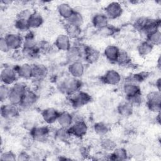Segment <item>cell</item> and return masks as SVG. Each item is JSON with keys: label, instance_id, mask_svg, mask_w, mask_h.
I'll list each match as a JSON object with an SVG mask.
<instances>
[{"label": "cell", "instance_id": "cell-1", "mask_svg": "<svg viewBox=\"0 0 161 161\" xmlns=\"http://www.w3.org/2000/svg\"><path fill=\"white\" fill-rule=\"evenodd\" d=\"M82 85V82L79 79L70 76V77L66 78L60 81L58 84V89L60 92L69 96L80 91Z\"/></svg>", "mask_w": 161, "mask_h": 161}, {"label": "cell", "instance_id": "cell-2", "mask_svg": "<svg viewBox=\"0 0 161 161\" xmlns=\"http://www.w3.org/2000/svg\"><path fill=\"white\" fill-rule=\"evenodd\" d=\"M28 87L23 81H17L10 86L8 101L13 104L19 106L22 97Z\"/></svg>", "mask_w": 161, "mask_h": 161}, {"label": "cell", "instance_id": "cell-3", "mask_svg": "<svg viewBox=\"0 0 161 161\" xmlns=\"http://www.w3.org/2000/svg\"><path fill=\"white\" fill-rule=\"evenodd\" d=\"M68 97L70 104L75 109L80 108L88 104L92 101L91 96L87 92L81 90Z\"/></svg>", "mask_w": 161, "mask_h": 161}, {"label": "cell", "instance_id": "cell-4", "mask_svg": "<svg viewBox=\"0 0 161 161\" xmlns=\"http://www.w3.org/2000/svg\"><path fill=\"white\" fill-rule=\"evenodd\" d=\"M146 105L152 113H160L161 110V93L160 91H152L146 96Z\"/></svg>", "mask_w": 161, "mask_h": 161}, {"label": "cell", "instance_id": "cell-5", "mask_svg": "<svg viewBox=\"0 0 161 161\" xmlns=\"http://www.w3.org/2000/svg\"><path fill=\"white\" fill-rule=\"evenodd\" d=\"M50 135L49 125L34 126L30 130V136L35 142H45Z\"/></svg>", "mask_w": 161, "mask_h": 161}, {"label": "cell", "instance_id": "cell-6", "mask_svg": "<svg viewBox=\"0 0 161 161\" xmlns=\"http://www.w3.org/2000/svg\"><path fill=\"white\" fill-rule=\"evenodd\" d=\"M68 130L71 137L73 136L78 139H81L86 135L88 131V126L83 119H77L73 122Z\"/></svg>", "mask_w": 161, "mask_h": 161}, {"label": "cell", "instance_id": "cell-7", "mask_svg": "<svg viewBox=\"0 0 161 161\" xmlns=\"http://www.w3.org/2000/svg\"><path fill=\"white\" fill-rule=\"evenodd\" d=\"M38 99V96L35 91L28 87L19 105L20 109H29L35 105Z\"/></svg>", "mask_w": 161, "mask_h": 161}, {"label": "cell", "instance_id": "cell-8", "mask_svg": "<svg viewBox=\"0 0 161 161\" xmlns=\"http://www.w3.org/2000/svg\"><path fill=\"white\" fill-rule=\"evenodd\" d=\"M19 106L10 103H4L1 107V116L5 120H11L17 118L19 114Z\"/></svg>", "mask_w": 161, "mask_h": 161}, {"label": "cell", "instance_id": "cell-9", "mask_svg": "<svg viewBox=\"0 0 161 161\" xmlns=\"http://www.w3.org/2000/svg\"><path fill=\"white\" fill-rule=\"evenodd\" d=\"M0 78L2 84L11 86L18 81V77L14 67L6 66L1 71Z\"/></svg>", "mask_w": 161, "mask_h": 161}, {"label": "cell", "instance_id": "cell-10", "mask_svg": "<svg viewBox=\"0 0 161 161\" xmlns=\"http://www.w3.org/2000/svg\"><path fill=\"white\" fill-rule=\"evenodd\" d=\"M123 13L122 4L118 1H113L108 3L104 8V14L109 19H115L119 18Z\"/></svg>", "mask_w": 161, "mask_h": 161}, {"label": "cell", "instance_id": "cell-11", "mask_svg": "<svg viewBox=\"0 0 161 161\" xmlns=\"http://www.w3.org/2000/svg\"><path fill=\"white\" fill-rule=\"evenodd\" d=\"M11 50H21L23 45V36L19 33H8L4 36Z\"/></svg>", "mask_w": 161, "mask_h": 161}, {"label": "cell", "instance_id": "cell-12", "mask_svg": "<svg viewBox=\"0 0 161 161\" xmlns=\"http://www.w3.org/2000/svg\"><path fill=\"white\" fill-rule=\"evenodd\" d=\"M101 79L102 82L106 85L116 86L121 82V76L117 70L110 69L105 72Z\"/></svg>", "mask_w": 161, "mask_h": 161}, {"label": "cell", "instance_id": "cell-13", "mask_svg": "<svg viewBox=\"0 0 161 161\" xmlns=\"http://www.w3.org/2000/svg\"><path fill=\"white\" fill-rule=\"evenodd\" d=\"M100 57V52L96 48L91 46L83 47L82 59L88 64H94L98 61Z\"/></svg>", "mask_w": 161, "mask_h": 161}, {"label": "cell", "instance_id": "cell-14", "mask_svg": "<svg viewBox=\"0 0 161 161\" xmlns=\"http://www.w3.org/2000/svg\"><path fill=\"white\" fill-rule=\"evenodd\" d=\"M60 111L54 108H47L41 112V116L46 125H51L57 121Z\"/></svg>", "mask_w": 161, "mask_h": 161}, {"label": "cell", "instance_id": "cell-15", "mask_svg": "<svg viewBox=\"0 0 161 161\" xmlns=\"http://www.w3.org/2000/svg\"><path fill=\"white\" fill-rule=\"evenodd\" d=\"M18 78L29 80L33 79V64L24 63L14 67Z\"/></svg>", "mask_w": 161, "mask_h": 161}, {"label": "cell", "instance_id": "cell-16", "mask_svg": "<svg viewBox=\"0 0 161 161\" xmlns=\"http://www.w3.org/2000/svg\"><path fill=\"white\" fill-rule=\"evenodd\" d=\"M122 91L125 96L126 99L142 94L141 88L139 84L130 82H125L122 86Z\"/></svg>", "mask_w": 161, "mask_h": 161}, {"label": "cell", "instance_id": "cell-17", "mask_svg": "<svg viewBox=\"0 0 161 161\" xmlns=\"http://www.w3.org/2000/svg\"><path fill=\"white\" fill-rule=\"evenodd\" d=\"M67 69L71 77L80 79L84 74L85 66L81 60H79L69 63Z\"/></svg>", "mask_w": 161, "mask_h": 161}, {"label": "cell", "instance_id": "cell-18", "mask_svg": "<svg viewBox=\"0 0 161 161\" xmlns=\"http://www.w3.org/2000/svg\"><path fill=\"white\" fill-rule=\"evenodd\" d=\"M54 45L57 50L67 52L72 46L71 38L65 33H60L55 38Z\"/></svg>", "mask_w": 161, "mask_h": 161}, {"label": "cell", "instance_id": "cell-19", "mask_svg": "<svg viewBox=\"0 0 161 161\" xmlns=\"http://www.w3.org/2000/svg\"><path fill=\"white\" fill-rule=\"evenodd\" d=\"M48 74L47 66L42 64H33V79L37 81L43 80Z\"/></svg>", "mask_w": 161, "mask_h": 161}, {"label": "cell", "instance_id": "cell-20", "mask_svg": "<svg viewBox=\"0 0 161 161\" xmlns=\"http://www.w3.org/2000/svg\"><path fill=\"white\" fill-rule=\"evenodd\" d=\"M92 24L95 28L100 30L109 25V18L104 13H97L92 16Z\"/></svg>", "mask_w": 161, "mask_h": 161}, {"label": "cell", "instance_id": "cell-21", "mask_svg": "<svg viewBox=\"0 0 161 161\" xmlns=\"http://www.w3.org/2000/svg\"><path fill=\"white\" fill-rule=\"evenodd\" d=\"M67 59L69 63L81 60L83 55V47L71 46V47L66 52Z\"/></svg>", "mask_w": 161, "mask_h": 161}, {"label": "cell", "instance_id": "cell-22", "mask_svg": "<svg viewBox=\"0 0 161 161\" xmlns=\"http://www.w3.org/2000/svg\"><path fill=\"white\" fill-rule=\"evenodd\" d=\"M160 19H154V18H149L145 25L144 28L140 32L143 34L145 37L157 30H160Z\"/></svg>", "mask_w": 161, "mask_h": 161}, {"label": "cell", "instance_id": "cell-23", "mask_svg": "<svg viewBox=\"0 0 161 161\" xmlns=\"http://www.w3.org/2000/svg\"><path fill=\"white\" fill-rule=\"evenodd\" d=\"M120 50L116 45H109L104 48V55L109 62L116 64Z\"/></svg>", "mask_w": 161, "mask_h": 161}, {"label": "cell", "instance_id": "cell-24", "mask_svg": "<svg viewBox=\"0 0 161 161\" xmlns=\"http://www.w3.org/2000/svg\"><path fill=\"white\" fill-rule=\"evenodd\" d=\"M74 122V116L70 113L64 111L60 113L57 119V124L60 127L69 128Z\"/></svg>", "mask_w": 161, "mask_h": 161}, {"label": "cell", "instance_id": "cell-25", "mask_svg": "<svg viewBox=\"0 0 161 161\" xmlns=\"http://www.w3.org/2000/svg\"><path fill=\"white\" fill-rule=\"evenodd\" d=\"M129 154L127 149L123 147H116L108 155V159L112 160H126L128 158Z\"/></svg>", "mask_w": 161, "mask_h": 161}, {"label": "cell", "instance_id": "cell-26", "mask_svg": "<svg viewBox=\"0 0 161 161\" xmlns=\"http://www.w3.org/2000/svg\"><path fill=\"white\" fill-rule=\"evenodd\" d=\"M134 106L128 101L125 100L121 102L117 107V111L119 115L123 117L128 118L130 117L133 112Z\"/></svg>", "mask_w": 161, "mask_h": 161}, {"label": "cell", "instance_id": "cell-27", "mask_svg": "<svg viewBox=\"0 0 161 161\" xmlns=\"http://www.w3.org/2000/svg\"><path fill=\"white\" fill-rule=\"evenodd\" d=\"M74 9L67 3H62L57 6V12L58 15L65 21L68 19L73 14Z\"/></svg>", "mask_w": 161, "mask_h": 161}, {"label": "cell", "instance_id": "cell-28", "mask_svg": "<svg viewBox=\"0 0 161 161\" xmlns=\"http://www.w3.org/2000/svg\"><path fill=\"white\" fill-rule=\"evenodd\" d=\"M28 22L30 29H36L43 25L44 19L41 14L36 11H33L28 19Z\"/></svg>", "mask_w": 161, "mask_h": 161}, {"label": "cell", "instance_id": "cell-29", "mask_svg": "<svg viewBox=\"0 0 161 161\" xmlns=\"http://www.w3.org/2000/svg\"><path fill=\"white\" fill-rule=\"evenodd\" d=\"M150 76V73L148 72H140L138 73L131 74L128 75L125 80V82H130L139 84L143 82Z\"/></svg>", "mask_w": 161, "mask_h": 161}, {"label": "cell", "instance_id": "cell-30", "mask_svg": "<svg viewBox=\"0 0 161 161\" xmlns=\"http://www.w3.org/2000/svg\"><path fill=\"white\" fill-rule=\"evenodd\" d=\"M127 150L129 155L134 157H138L143 155L145 151V147L143 144L136 143L130 145Z\"/></svg>", "mask_w": 161, "mask_h": 161}, {"label": "cell", "instance_id": "cell-31", "mask_svg": "<svg viewBox=\"0 0 161 161\" xmlns=\"http://www.w3.org/2000/svg\"><path fill=\"white\" fill-rule=\"evenodd\" d=\"M109 126L103 121L96 122L93 125V130L94 133L101 137L106 136L109 133Z\"/></svg>", "mask_w": 161, "mask_h": 161}, {"label": "cell", "instance_id": "cell-32", "mask_svg": "<svg viewBox=\"0 0 161 161\" xmlns=\"http://www.w3.org/2000/svg\"><path fill=\"white\" fill-rule=\"evenodd\" d=\"M38 42L35 39V35L32 31H28L23 36V45L22 48H31L36 47Z\"/></svg>", "mask_w": 161, "mask_h": 161}, {"label": "cell", "instance_id": "cell-33", "mask_svg": "<svg viewBox=\"0 0 161 161\" xmlns=\"http://www.w3.org/2000/svg\"><path fill=\"white\" fill-rule=\"evenodd\" d=\"M154 46L147 40L141 42L137 47V52L141 57H146L153 50Z\"/></svg>", "mask_w": 161, "mask_h": 161}, {"label": "cell", "instance_id": "cell-34", "mask_svg": "<svg viewBox=\"0 0 161 161\" xmlns=\"http://www.w3.org/2000/svg\"><path fill=\"white\" fill-rule=\"evenodd\" d=\"M65 34H67L70 38H77L79 37L81 34V27H79L68 23L65 25Z\"/></svg>", "mask_w": 161, "mask_h": 161}, {"label": "cell", "instance_id": "cell-35", "mask_svg": "<svg viewBox=\"0 0 161 161\" xmlns=\"http://www.w3.org/2000/svg\"><path fill=\"white\" fill-rule=\"evenodd\" d=\"M66 23L81 27L84 23V18L80 12L74 10L70 17L66 20Z\"/></svg>", "mask_w": 161, "mask_h": 161}, {"label": "cell", "instance_id": "cell-36", "mask_svg": "<svg viewBox=\"0 0 161 161\" xmlns=\"http://www.w3.org/2000/svg\"><path fill=\"white\" fill-rule=\"evenodd\" d=\"M101 147L103 150L106 152H112L117 146L116 143L111 138L103 136L100 142Z\"/></svg>", "mask_w": 161, "mask_h": 161}, {"label": "cell", "instance_id": "cell-37", "mask_svg": "<svg viewBox=\"0 0 161 161\" xmlns=\"http://www.w3.org/2000/svg\"><path fill=\"white\" fill-rule=\"evenodd\" d=\"M131 58L130 55L125 50H120L116 64L121 67H126L131 64Z\"/></svg>", "mask_w": 161, "mask_h": 161}, {"label": "cell", "instance_id": "cell-38", "mask_svg": "<svg viewBox=\"0 0 161 161\" xmlns=\"http://www.w3.org/2000/svg\"><path fill=\"white\" fill-rule=\"evenodd\" d=\"M54 136L56 140L60 142L67 141L69 138L71 137L68 128H62L60 126L55 131Z\"/></svg>", "mask_w": 161, "mask_h": 161}, {"label": "cell", "instance_id": "cell-39", "mask_svg": "<svg viewBox=\"0 0 161 161\" xmlns=\"http://www.w3.org/2000/svg\"><path fill=\"white\" fill-rule=\"evenodd\" d=\"M14 25L15 28L20 32L27 33L30 30V28L29 26L27 19L16 18L15 19Z\"/></svg>", "mask_w": 161, "mask_h": 161}, {"label": "cell", "instance_id": "cell-40", "mask_svg": "<svg viewBox=\"0 0 161 161\" xmlns=\"http://www.w3.org/2000/svg\"><path fill=\"white\" fill-rule=\"evenodd\" d=\"M146 40L153 46H158L161 43V32L157 30L146 36Z\"/></svg>", "mask_w": 161, "mask_h": 161}, {"label": "cell", "instance_id": "cell-41", "mask_svg": "<svg viewBox=\"0 0 161 161\" xmlns=\"http://www.w3.org/2000/svg\"><path fill=\"white\" fill-rule=\"evenodd\" d=\"M148 18L143 17V16L138 18L136 19H135V21L133 23V26L134 28L136 31L141 32L142 30H143V28H144L145 25H146V23L148 21Z\"/></svg>", "mask_w": 161, "mask_h": 161}, {"label": "cell", "instance_id": "cell-42", "mask_svg": "<svg viewBox=\"0 0 161 161\" xmlns=\"http://www.w3.org/2000/svg\"><path fill=\"white\" fill-rule=\"evenodd\" d=\"M10 90V86L1 84L0 86V101L2 103L8 101L9 93Z\"/></svg>", "mask_w": 161, "mask_h": 161}, {"label": "cell", "instance_id": "cell-43", "mask_svg": "<svg viewBox=\"0 0 161 161\" xmlns=\"http://www.w3.org/2000/svg\"><path fill=\"white\" fill-rule=\"evenodd\" d=\"M1 160L14 161L17 160V155L11 150H6L1 152L0 156Z\"/></svg>", "mask_w": 161, "mask_h": 161}, {"label": "cell", "instance_id": "cell-44", "mask_svg": "<svg viewBox=\"0 0 161 161\" xmlns=\"http://www.w3.org/2000/svg\"><path fill=\"white\" fill-rule=\"evenodd\" d=\"M38 47L41 53H45L49 52L51 50L50 45L45 41H42L38 43Z\"/></svg>", "mask_w": 161, "mask_h": 161}, {"label": "cell", "instance_id": "cell-45", "mask_svg": "<svg viewBox=\"0 0 161 161\" xmlns=\"http://www.w3.org/2000/svg\"><path fill=\"white\" fill-rule=\"evenodd\" d=\"M33 11H31V9L26 8L21 10L17 14L16 18H21V19H28L30 15L32 14Z\"/></svg>", "mask_w": 161, "mask_h": 161}, {"label": "cell", "instance_id": "cell-46", "mask_svg": "<svg viewBox=\"0 0 161 161\" xmlns=\"http://www.w3.org/2000/svg\"><path fill=\"white\" fill-rule=\"evenodd\" d=\"M0 50L3 53H8L11 51L4 36H1L0 38Z\"/></svg>", "mask_w": 161, "mask_h": 161}, {"label": "cell", "instance_id": "cell-47", "mask_svg": "<svg viewBox=\"0 0 161 161\" xmlns=\"http://www.w3.org/2000/svg\"><path fill=\"white\" fill-rule=\"evenodd\" d=\"M115 30H116L115 28L108 25L106 27L100 30L99 31H102V33L105 36H111L115 33Z\"/></svg>", "mask_w": 161, "mask_h": 161}, {"label": "cell", "instance_id": "cell-48", "mask_svg": "<svg viewBox=\"0 0 161 161\" xmlns=\"http://www.w3.org/2000/svg\"><path fill=\"white\" fill-rule=\"evenodd\" d=\"M30 159V155L26 151H22L17 155V160H28Z\"/></svg>", "mask_w": 161, "mask_h": 161}, {"label": "cell", "instance_id": "cell-49", "mask_svg": "<svg viewBox=\"0 0 161 161\" xmlns=\"http://www.w3.org/2000/svg\"><path fill=\"white\" fill-rule=\"evenodd\" d=\"M33 141L34 140L30 137V136L29 137H25L22 140V145L24 147L27 148L31 147Z\"/></svg>", "mask_w": 161, "mask_h": 161}, {"label": "cell", "instance_id": "cell-50", "mask_svg": "<svg viewBox=\"0 0 161 161\" xmlns=\"http://www.w3.org/2000/svg\"><path fill=\"white\" fill-rule=\"evenodd\" d=\"M155 86H156L157 90L160 91V86H161V83H160V77L158 78V79L156 80Z\"/></svg>", "mask_w": 161, "mask_h": 161}, {"label": "cell", "instance_id": "cell-51", "mask_svg": "<svg viewBox=\"0 0 161 161\" xmlns=\"http://www.w3.org/2000/svg\"><path fill=\"white\" fill-rule=\"evenodd\" d=\"M12 3H13V1H9V0H2L1 1V3L3 5H10Z\"/></svg>", "mask_w": 161, "mask_h": 161}, {"label": "cell", "instance_id": "cell-52", "mask_svg": "<svg viewBox=\"0 0 161 161\" xmlns=\"http://www.w3.org/2000/svg\"><path fill=\"white\" fill-rule=\"evenodd\" d=\"M160 57H158V60H157V67H158V69L160 70Z\"/></svg>", "mask_w": 161, "mask_h": 161}]
</instances>
